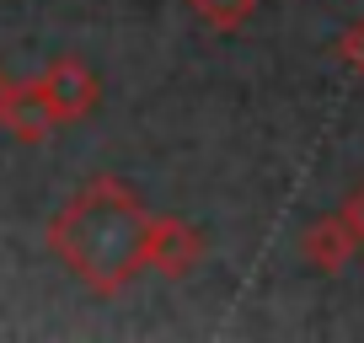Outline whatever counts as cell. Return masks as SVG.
<instances>
[{
	"label": "cell",
	"mask_w": 364,
	"mask_h": 343,
	"mask_svg": "<svg viewBox=\"0 0 364 343\" xmlns=\"http://www.w3.org/2000/svg\"><path fill=\"white\" fill-rule=\"evenodd\" d=\"M145 226L150 215L134 188L113 172H97L48 220L43 241L97 300H118L145 268Z\"/></svg>",
	"instance_id": "cell-1"
},
{
	"label": "cell",
	"mask_w": 364,
	"mask_h": 343,
	"mask_svg": "<svg viewBox=\"0 0 364 343\" xmlns=\"http://www.w3.org/2000/svg\"><path fill=\"white\" fill-rule=\"evenodd\" d=\"M204 252H209V241H204L198 226H188V220H177V215H150L145 268H156V274H166V279H188L204 263Z\"/></svg>",
	"instance_id": "cell-2"
},
{
	"label": "cell",
	"mask_w": 364,
	"mask_h": 343,
	"mask_svg": "<svg viewBox=\"0 0 364 343\" xmlns=\"http://www.w3.org/2000/svg\"><path fill=\"white\" fill-rule=\"evenodd\" d=\"M0 129H6L11 139H22V145L54 139L59 113H54V97H48L43 75L38 80H11V92H6V102H0Z\"/></svg>",
	"instance_id": "cell-3"
},
{
	"label": "cell",
	"mask_w": 364,
	"mask_h": 343,
	"mask_svg": "<svg viewBox=\"0 0 364 343\" xmlns=\"http://www.w3.org/2000/svg\"><path fill=\"white\" fill-rule=\"evenodd\" d=\"M43 86H48V97H54L59 124H80V118L97 113V102H102V80H97V70L80 54H59L54 65L43 70Z\"/></svg>",
	"instance_id": "cell-4"
},
{
	"label": "cell",
	"mask_w": 364,
	"mask_h": 343,
	"mask_svg": "<svg viewBox=\"0 0 364 343\" xmlns=\"http://www.w3.org/2000/svg\"><path fill=\"white\" fill-rule=\"evenodd\" d=\"M300 247H306L311 268H321V274H343V268L353 263V252H359V236H353V226L343 220V209H338V215L311 220V231H306Z\"/></svg>",
	"instance_id": "cell-5"
},
{
	"label": "cell",
	"mask_w": 364,
	"mask_h": 343,
	"mask_svg": "<svg viewBox=\"0 0 364 343\" xmlns=\"http://www.w3.org/2000/svg\"><path fill=\"white\" fill-rule=\"evenodd\" d=\"M188 6H193V16L209 27V33L225 38V33H241V27L257 16L262 0H188Z\"/></svg>",
	"instance_id": "cell-6"
},
{
	"label": "cell",
	"mask_w": 364,
	"mask_h": 343,
	"mask_svg": "<svg viewBox=\"0 0 364 343\" xmlns=\"http://www.w3.org/2000/svg\"><path fill=\"white\" fill-rule=\"evenodd\" d=\"M338 54H343V65L353 70V75H364V16L353 27H343V38H338Z\"/></svg>",
	"instance_id": "cell-7"
},
{
	"label": "cell",
	"mask_w": 364,
	"mask_h": 343,
	"mask_svg": "<svg viewBox=\"0 0 364 343\" xmlns=\"http://www.w3.org/2000/svg\"><path fill=\"white\" fill-rule=\"evenodd\" d=\"M343 220L353 226V236H359V247H364V183L353 188L348 199H343Z\"/></svg>",
	"instance_id": "cell-8"
},
{
	"label": "cell",
	"mask_w": 364,
	"mask_h": 343,
	"mask_svg": "<svg viewBox=\"0 0 364 343\" xmlns=\"http://www.w3.org/2000/svg\"><path fill=\"white\" fill-rule=\"evenodd\" d=\"M6 92H11V80H6V70H0V102H6Z\"/></svg>",
	"instance_id": "cell-9"
}]
</instances>
